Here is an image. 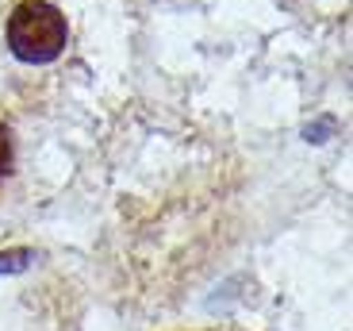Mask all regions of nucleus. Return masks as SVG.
Returning <instances> with one entry per match:
<instances>
[{
    "label": "nucleus",
    "instance_id": "nucleus-1",
    "mask_svg": "<svg viewBox=\"0 0 353 331\" xmlns=\"http://www.w3.org/2000/svg\"><path fill=\"white\" fill-rule=\"evenodd\" d=\"M65 43H70V27L50 0H23L8 16V50L19 62H54L65 50Z\"/></svg>",
    "mask_w": 353,
    "mask_h": 331
},
{
    "label": "nucleus",
    "instance_id": "nucleus-2",
    "mask_svg": "<svg viewBox=\"0 0 353 331\" xmlns=\"http://www.w3.org/2000/svg\"><path fill=\"white\" fill-rule=\"evenodd\" d=\"M12 158H16V151H12V131L0 124V178L12 173Z\"/></svg>",
    "mask_w": 353,
    "mask_h": 331
},
{
    "label": "nucleus",
    "instance_id": "nucleus-3",
    "mask_svg": "<svg viewBox=\"0 0 353 331\" xmlns=\"http://www.w3.org/2000/svg\"><path fill=\"white\" fill-rule=\"evenodd\" d=\"M27 258H31L27 251H19V254H0V269H23Z\"/></svg>",
    "mask_w": 353,
    "mask_h": 331
}]
</instances>
